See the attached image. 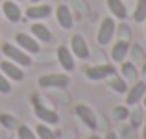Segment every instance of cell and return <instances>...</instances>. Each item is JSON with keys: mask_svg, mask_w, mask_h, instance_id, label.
<instances>
[{"mask_svg": "<svg viewBox=\"0 0 146 139\" xmlns=\"http://www.w3.org/2000/svg\"><path fill=\"white\" fill-rule=\"evenodd\" d=\"M57 59H59L61 67H63V71L67 72H72L76 69V61H74V54L70 52V48L65 45H61L59 48H57Z\"/></svg>", "mask_w": 146, "mask_h": 139, "instance_id": "obj_10", "label": "cell"}, {"mask_svg": "<svg viewBox=\"0 0 146 139\" xmlns=\"http://www.w3.org/2000/svg\"><path fill=\"white\" fill-rule=\"evenodd\" d=\"M56 19H57V24H59L63 30H70L72 26H74L72 11H70V7L65 6V4L57 6V9H56Z\"/></svg>", "mask_w": 146, "mask_h": 139, "instance_id": "obj_12", "label": "cell"}, {"mask_svg": "<svg viewBox=\"0 0 146 139\" xmlns=\"http://www.w3.org/2000/svg\"><path fill=\"white\" fill-rule=\"evenodd\" d=\"M30 30H32V35L37 41H43V43H50L52 41V32H50L48 26H44L43 22H33Z\"/></svg>", "mask_w": 146, "mask_h": 139, "instance_id": "obj_16", "label": "cell"}, {"mask_svg": "<svg viewBox=\"0 0 146 139\" xmlns=\"http://www.w3.org/2000/svg\"><path fill=\"white\" fill-rule=\"evenodd\" d=\"M113 115L117 121H126L129 117V106H117L113 110Z\"/></svg>", "mask_w": 146, "mask_h": 139, "instance_id": "obj_25", "label": "cell"}, {"mask_svg": "<svg viewBox=\"0 0 146 139\" xmlns=\"http://www.w3.org/2000/svg\"><path fill=\"white\" fill-rule=\"evenodd\" d=\"M0 2H2V0H0Z\"/></svg>", "mask_w": 146, "mask_h": 139, "instance_id": "obj_34", "label": "cell"}, {"mask_svg": "<svg viewBox=\"0 0 146 139\" xmlns=\"http://www.w3.org/2000/svg\"><path fill=\"white\" fill-rule=\"evenodd\" d=\"M128 52H129V41H124V39L117 41L113 45V48H111V57L117 63H122L126 59V56H128Z\"/></svg>", "mask_w": 146, "mask_h": 139, "instance_id": "obj_15", "label": "cell"}, {"mask_svg": "<svg viewBox=\"0 0 146 139\" xmlns=\"http://www.w3.org/2000/svg\"><path fill=\"white\" fill-rule=\"evenodd\" d=\"M0 93H4V95L11 93V80H7L2 72H0Z\"/></svg>", "mask_w": 146, "mask_h": 139, "instance_id": "obj_26", "label": "cell"}, {"mask_svg": "<svg viewBox=\"0 0 146 139\" xmlns=\"http://www.w3.org/2000/svg\"><path fill=\"white\" fill-rule=\"evenodd\" d=\"M15 2H21V0H15Z\"/></svg>", "mask_w": 146, "mask_h": 139, "instance_id": "obj_33", "label": "cell"}, {"mask_svg": "<svg viewBox=\"0 0 146 139\" xmlns=\"http://www.w3.org/2000/svg\"><path fill=\"white\" fill-rule=\"evenodd\" d=\"M50 15H52V6L48 4H35L26 9V17L32 21H43V19H48Z\"/></svg>", "mask_w": 146, "mask_h": 139, "instance_id": "obj_13", "label": "cell"}, {"mask_svg": "<svg viewBox=\"0 0 146 139\" xmlns=\"http://www.w3.org/2000/svg\"><path fill=\"white\" fill-rule=\"evenodd\" d=\"M30 2H33V4H39V2H41V0H30Z\"/></svg>", "mask_w": 146, "mask_h": 139, "instance_id": "obj_31", "label": "cell"}, {"mask_svg": "<svg viewBox=\"0 0 146 139\" xmlns=\"http://www.w3.org/2000/svg\"><path fill=\"white\" fill-rule=\"evenodd\" d=\"M144 95H146V82L139 80L131 87H128V91H126V106H137L143 100Z\"/></svg>", "mask_w": 146, "mask_h": 139, "instance_id": "obj_6", "label": "cell"}, {"mask_svg": "<svg viewBox=\"0 0 146 139\" xmlns=\"http://www.w3.org/2000/svg\"><path fill=\"white\" fill-rule=\"evenodd\" d=\"M17 136H19V139H37V134L32 128H28L26 124H19Z\"/></svg>", "mask_w": 146, "mask_h": 139, "instance_id": "obj_24", "label": "cell"}, {"mask_svg": "<svg viewBox=\"0 0 146 139\" xmlns=\"http://www.w3.org/2000/svg\"><path fill=\"white\" fill-rule=\"evenodd\" d=\"M135 22H144L146 21V0H137L135 11H133Z\"/></svg>", "mask_w": 146, "mask_h": 139, "instance_id": "obj_23", "label": "cell"}, {"mask_svg": "<svg viewBox=\"0 0 146 139\" xmlns=\"http://www.w3.org/2000/svg\"><path fill=\"white\" fill-rule=\"evenodd\" d=\"M104 139H118V136H117L115 132H107V134H106V137H104Z\"/></svg>", "mask_w": 146, "mask_h": 139, "instance_id": "obj_27", "label": "cell"}, {"mask_svg": "<svg viewBox=\"0 0 146 139\" xmlns=\"http://www.w3.org/2000/svg\"><path fill=\"white\" fill-rule=\"evenodd\" d=\"M85 74H87V78L89 80H106V78H109V76H113V74H117V69L113 67V65H96V67H89L85 71Z\"/></svg>", "mask_w": 146, "mask_h": 139, "instance_id": "obj_9", "label": "cell"}, {"mask_svg": "<svg viewBox=\"0 0 146 139\" xmlns=\"http://www.w3.org/2000/svg\"><path fill=\"white\" fill-rule=\"evenodd\" d=\"M2 15L9 22H19L22 19V11L15 0H4L2 2Z\"/></svg>", "mask_w": 146, "mask_h": 139, "instance_id": "obj_11", "label": "cell"}, {"mask_svg": "<svg viewBox=\"0 0 146 139\" xmlns=\"http://www.w3.org/2000/svg\"><path fill=\"white\" fill-rule=\"evenodd\" d=\"M141 74H143V78H144V82H146V61H144V65H143V71H141Z\"/></svg>", "mask_w": 146, "mask_h": 139, "instance_id": "obj_29", "label": "cell"}, {"mask_svg": "<svg viewBox=\"0 0 146 139\" xmlns=\"http://www.w3.org/2000/svg\"><path fill=\"white\" fill-rule=\"evenodd\" d=\"M87 139H102V137H98V136H89Z\"/></svg>", "mask_w": 146, "mask_h": 139, "instance_id": "obj_30", "label": "cell"}, {"mask_svg": "<svg viewBox=\"0 0 146 139\" xmlns=\"http://www.w3.org/2000/svg\"><path fill=\"white\" fill-rule=\"evenodd\" d=\"M0 124L4 126L6 130H17L19 128V119L11 113H0Z\"/></svg>", "mask_w": 146, "mask_h": 139, "instance_id": "obj_20", "label": "cell"}, {"mask_svg": "<svg viewBox=\"0 0 146 139\" xmlns=\"http://www.w3.org/2000/svg\"><path fill=\"white\" fill-rule=\"evenodd\" d=\"M35 134H37V139H57L56 132H54L48 124H44V122H39V124H37Z\"/></svg>", "mask_w": 146, "mask_h": 139, "instance_id": "obj_21", "label": "cell"}, {"mask_svg": "<svg viewBox=\"0 0 146 139\" xmlns=\"http://www.w3.org/2000/svg\"><path fill=\"white\" fill-rule=\"evenodd\" d=\"M120 72H122V78L128 80V82H135L137 76H139V72H137V67L131 63V61H122Z\"/></svg>", "mask_w": 146, "mask_h": 139, "instance_id": "obj_18", "label": "cell"}, {"mask_svg": "<svg viewBox=\"0 0 146 139\" xmlns=\"http://www.w3.org/2000/svg\"><path fill=\"white\" fill-rule=\"evenodd\" d=\"M107 7H109L111 15H115L117 19H120V21L128 19V9H126L122 0H107Z\"/></svg>", "mask_w": 146, "mask_h": 139, "instance_id": "obj_17", "label": "cell"}, {"mask_svg": "<svg viewBox=\"0 0 146 139\" xmlns=\"http://www.w3.org/2000/svg\"><path fill=\"white\" fill-rule=\"evenodd\" d=\"M76 115H78V119H80V121H82L89 130H96L98 119H96L94 111L91 110L89 106H85V104H78V106H76Z\"/></svg>", "mask_w": 146, "mask_h": 139, "instance_id": "obj_7", "label": "cell"}, {"mask_svg": "<svg viewBox=\"0 0 146 139\" xmlns=\"http://www.w3.org/2000/svg\"><path fill=\"white\" fill-rule=\"evenodd\" d=\"M144 126H143V139H146V115H144Z\"/></svg>", "mask_w": 146, "mask_h": 139, "instance_id": "obj_28", "label": "cell"}, {"mask_svg": "<svg viewBox=\"0 0 146 139\" xmlns=\"http://www.w3.org/2000/svg\"><path fill=\"white\" fill-rule=\"evenodd\" d=\"M115 30H117V24H115L113 17L102 19V22H100V26H98V33H96L98 45H102V46L109 45L111 39H113V35H115Z\"/></svg>", "mask_w": 146, "mask_h": 139, "instance_id": "obj_2", "label": "cell"}, {"mask_svg": "<svg viewBox=\"0 0 146 139\" xmlns=\"http://www.w3.org/2000/svg\"><path fill=\"white\" fill-rule=\"evenodd\" d=\"M143 102H144V108H146V95L143 96Z\"/></svg>", "mask_w": 146, "mask_h": 139, "instance_id": "obj_32", "label": "cell"}, {"mask_svg": "<svg viewBox=\"0 0 146 139\" xmlns=\"http://www.w3.org/2000/svg\"><path fill=\"white\" fill-rule=\"evenodd\" d=\"M133 108V106H131ZM129 124H131V128L135 130V128H139L141 124H143V121H144V115H143V110L141 108H133L131 111H129Z\"/></svg>", "mask_w": 146, "mask_h": 139, "instance_id": "obj_22", "label": "cell"}, {"mask_svg": "<svg viewBox=\"0 0 146 139\" xmlns=\"http://www.w3.org/2000/svg\"><path fill=\"white\" fill-rule=\"evenodd\" d=\"M144 22H146V21H144Z\"/></svg>", "mask_w": 146, "mask_h": 139, "instance_id": "obj_35", "label": "cell"}, {"mask_svg": "<svg viewBox=\"0 0 146 139\" xmlns=\"http://www.w3.org/2000/svg\"><path fill=\"white\" fill-rule=\"evenodd\" d=\"M33 111H35V117L39 119L41 122L48 124V126H50V124H57V122H59V115H57L54 110H48V108L41 106V104H35Z\"/></svg>", "mask_w": 146, "mask_h": 139, "instance_id": "obj_14", "label": "cell"}, {"mask_svg": "<svg viewBox=\"0 0 146 139\" xmlns=\"http://www.w3.org/2000/svg\"><path fill=\"white\" fill-rule=\"evenodd\" d=\"M109 87L113 89L115 93H126L128 91V84H126V80L122 78V76H109Z\"/></svg>", "mask_w": 146, "mask_h": 139, "instance_id": "obj_19", "label": "cell"}, {"mask_svg": "<svg viewBox=\"0 0 146 139\" xmlns=\"http://www.w3.org/2000/svg\"><path fill=\"white\" fill-rule=\"evenodd\" d=\"M70 52L74 54L76 57H80V59H89L91 56V50H89V45H87L85 37L82 35V33H74L70 39Z\"/></svg>", "mask_w": 146, "mask_h": 139, "instance_id": "obj_4", "label": "cell"}, {"mask_svg": "<svg viewBox=\"0 0 146 139\" xmlns=\"http://www.w3.org/2000/svg\"><path fill=\"white\" fill-rule=\"evenodd\" d=\"M15 45H17L19 48H22L24 52H28V54H39V50H41V45L35 37L28 35V33H22V32L15 35Z\"/></svg>", "mask_w": 146, "mask_h": 139, "instance_id": "obj_5", "label": "cell"}, {"mask_svg": "<svg viewBox=\"0 0 146 139\" xmlns=\"http://www.w3.org/2000/svg\"><path fill=\"white\" fill-rule=\"evenodd\" d=\"M41 87L44 89H63L70 84V76L68 74H44L37 80Z\"/></svg>", "mask_w": 146, "mask_h": 139, "instance_id": "obj_3", "label": "cell"}, {"mask_svg": "<svg viewBox=\"0 0 146 139\" xmlns=\"http://www.w3.org/2000/svg\"><path fill=\"white\" fill-rule=\"evenodd\" d=\"M0 72H2L7 80H13V82L24 80V71L21 69V65L13 63V61H9V59H6V61L0 63Z\"/></svg>", "mask_w": 146, "mask_h": 139, "instance_id": "obj_8", "label": "cell"}, {"mask_svg": "<svg viewBox=\"0 0 146 139\" xmlns=\"http://www.w3.org/2000/svg\"><path fill=\"white\" fill-rule=\"evenodd\" d=\"M2 54H4V56H6L9 61L21 65V67H30V65H32V57H30V54L24 52L22 48H19L17 45L4 43V45H2Z\"/></svg>", "mask_w": 146, "mask_h": 139, "instance_id": "obj_1", "label": "cell"}]
</instances>
